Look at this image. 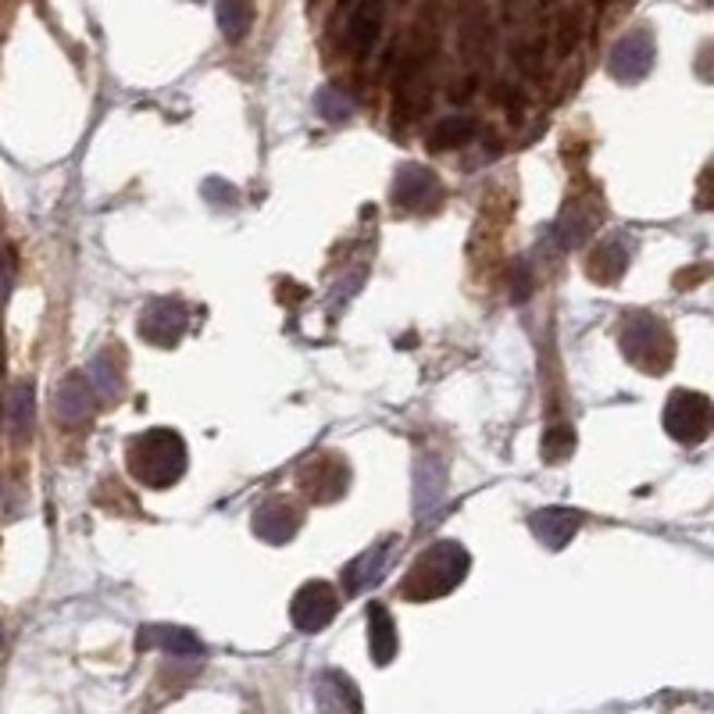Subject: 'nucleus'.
Returning <instances> with one entry per match:
<instances>
[{
	"instance_id": "nucleus-1",
	"label": "nucleus",
	"mask_w": 714,
	"mask_h": 714,
	"mask_svg": "<svg viewBox=\"0 0 714 714\" xmlns=\"http://www.w3.org/2000/svg\"><path fill=\"white\" fill-rule=\"evenodd\" d=\"M186 458L190 453H186L183 436H179L176 428H165V425L140 433L133 444H129V453H125L129 475L150 489L176 486L186 472Z\"/></svg>"
},
{
	"instance_id": "nucleus-2",
	"label": "nucleus",
	"mask_w": 714,
	"mask_h": 714,
	"mask_svg": "<svg viewBox=\"0 0 714 714\" xmlns=\"http://www.w3.org/2000/svg\"><path fill=\"white\" fill-rule=\"evenodd\" d=\"M469 568H472V557L458 540H439L436 547H428L419 561H414L404 590L411 601H436V596H447L453 586H461Z\"/></svg>"
},
{
	"instance_id": "nucleus-3",
	"label": "nucleus",
	"mask_w": 714,
	"mask_h": 714,
	"mask_svg": "<svg viewBox=\"0 0 714 714\" xmlns=\"http://www.w3.org/2000/svg\"><path fill=\"white\" fill-rule=\"evenodd\" d=\"M621 350H626V358L632 365H640L643 372L657 375L661 368L671 365V332L661 326L657 318H632L626 332H621Z\"/></svg>"
},
{
	"instance_id": "nucleus-4",
	"label": "nucleus",
	"mask_w": 714,
	"mask_h": 714,
	"mask_svg": "<svg viewBox=\"0 0 714 714\" xmlns=\"http://www.w3.org/2000/svg\"><path fill=\"white\" fill-rule=\"evenodd\" d=\"M665 428L675 444H704L711 433V400L693 389H675L665 408Z\"/></svg>"
},
{
	"instance_id": "nucleus-5",
	"label": "nucleus",
	"mask_w": 714,
	"mask_h": 714,
	"mask_svg": "<svg viewBox=\"0 0 714 714\" xmlns=\"http://www.w3.org/2000/svg\"><path fill=\"white\" fill-rule=\"evenodd\" d=\"M186 326H190V311L183 301H172V297L150 301L140 311V322H136L140 336L154 347H176L179 340H183Z\"/></svg>"
},
{
	"instance_id": "nucleus-6",
	"label": "nucleus",
	"mask_w": 714,
	"mask_h": 714,
	"mask_svg": "<svg viewBox=\"0 0 714 714\" xmlns=\"http://www.w3.org/2000/svg\"><path fill=\"white\" fill-rule=\"evenodd\" d=\"M336 612H340V593L329 582H304L290 604V618L301 632H322L336 618Z\"/></svg>"
},
{
	"instance_id": "nucleus-7",
	"label": "nucleus",
	"mask_w": 714,
	"mask_h": 714,
	"mask_svg": "<svg viewBox=\"0 0 714 714\" xmlns=\"http://www.w3.org/2000/svg\"><path fill=\"white\" fill-rule=\"evenodd\" d=\"M251 525L257 532V540L271 543V547H282V543H290L297 532H301V511H297L293 504L271 497L265 504H257Z\"/></svg>"
},
{
	"instance_id": "nucleus-8",
	"label": "nucleus",
	"mask_w": 714,
	"mask_h": 714,
	"mask_svg": "<svg viewBox=\"0 0 714 714\" xmlns=\"http://www.w3.org/2000/svg\"><path fill=\"white\" fill-rule=\"evenodd\" d=\"M439 193H444L439 179L422 165H404L394 179V204L404 211H422V207L439 201Z\"/></svg>"
},
{
	"instance_id": "nucleus-9",
	"label": "nucleus",
	"mask_w": 714,
	"mask_h": 714,
	"mask_svg": "<svg viewBox=\"0 0 714 714\" xmlns=\"http://www.w3.org/2000/svg\"><path fill=\"white\" fill-rule=\"evenodd\" d=\"M654 64V40L651 33H632L629 40H621L612 55V75L621 83H636L651 72Z\"/></svg>"
},
{
	"instance_id": "nucleus-10",
	"label": "nucleus",
	"mask_w": 714,
	"mask_h": 714,
	"mask_svg": "<svg viewBox=\"0 0 714 714\" xmlns=\"http://www.w3.org/2000/svg\"><path fill=\"white\" fill-rule=\"evenodd\" d=\"M579 525H582V515L571 511V508H543L529 518L532 536H536L540 543H547L550 550H561L565 543H571Z\"/></svg>"
},
{
	"instance_id": "nucleus-11",
	"label": "nucleus",
	"mask_w": 714,
	"mask_h": 714,
	"mask_svg": "<svg viewBox=\"0 0 714 714\" xmlns=\"http://www.w3.org/2000/svg\"><path fill=\"white\" fill-rule=\"evenodd\" d=\"M447 486V464L436 458V453H422L419 469H414V508L425 511L444 497Z\"/></svg>"
},
{
	"instance_id": "nucleus-12",
	"label": "nucleus",
	"mask_w": 714,
	"mask_h": 714,
	"mask_svg": "<svg viewBox=\"0 0 714 714\" xmlns=\"http://www.w3.org/2000/svg\"><path fill=\"white\" fill-rule=\"evenodd\" d=\"M318 707L326 711H361V693L350 675L343 671H322L318 675Z\"/></svg>"
},
{
	"instance_id": "nucleus-13",
	"label": "nucleus",
	"mask_w": 714,
	"mask_h": 714,
	"mask_svg": "<svg viewBox=\"0 0 714 714\" xmlns=\"http://www.w3.org/2000/svg\"><path fill=\"white\" fill-rule=\"evenodd\" d=\"M397 626H394V615L386 612L383 604H372L368 607V646H372V657L375 665H389L397 657Z\"/></svg>"
},
{
	"instance_id": "nucleus-14",
	"label": "nucleus",
	"mask_w": 714,
	"mask_h": 714,
	"mask_svg": "<svg viewBox=\"0 0 714 714\" xmlns=\"http://www.w3.org/2000/svg\"><path fill=\"white\" fill-rule=\"evenodd\" d=\"M94 397H97V389L89 386L86 372L83 375H69V379H64L61 389H58V414H61V422H83L86 414L94 411V404H89Z\"/></svg>"
},
{
	"instance_id": "nucleus-15",
	"label": "nucleus",
	"mask_w": 714,
	"mask_h": 714,
	"mask_svg": "<svg viewBox=\"0 0 714 714\" xmlns=\"http://www.w3.org/2000/svg\"><path fill=\"white\" fill-rule=\"evenodd\" d=\"M140 646H165L172 657H201L204 643L186 629H172V626H150L140 632Z\"/></svg>"
},
{
	"instance_id": "nucleus-16",
	"label": "nucleus",
	"mask_w": 714,
	"mask_h": 714,
	"mask_svg": "<svg viewBox=\"0 0 714 714\" xmlns=\"http://www.w3.org/2000/svg\"><path fill=\"white\" fill-rule=\"evenodd\" d=\"M479 133V122L472 114H447V119H439L433 129H428V147L433 150H453V147H464V143H472Z\"/></svg>"
},
{
	"instance_id": "nucleus-17",
	"label": "nucleus",
	"mask_w": 714,
	"mask_h": 714,
	"mask_svg": "<svg viewBox=\"0 0 714 714\" xmlns=\"http://www.w3.org/2000/svg\"><path fill=\"white\" fill-rule=\"evenodd\" d=\"M4 411H8L11 439H15V444L29 439V433H33V386L29 383H19L15 389H11Z\"/></svg>"
},
{
	"instance_id": "nucleus-18",
	"label": "nucleus",
	"mask_w": 714,
	"mask_h": 714,
	"mask_svg": "<svg viewBox=\"0 0 714 714\" xmlns=\"http://www.w3.org/2000/svg\"><path fill=\"white\" fill-rule=\"evenodd\" d=\"M218 25H222L226 40H243L254 25V0H218Z\"/></svg>"
},
{
	"instance_id": "nucleus-19",
	"label": "nucleus",
	"mask_w": 714,
	"mask_h": 714,
	"mask_svg": "<svg viewBox=\"0 0 714 714\" xmlns=\"http://www.w3.org/2000/svg\"><path fill=\"white\" fill-rule=\"evenodd\" d=\"M386 550H389L386 540L375 543L372 550H365L354 565L347 568V590H350V593H358L361 586H368V582L379 579V568H383V561H386Z\"/></svg>"
},
{
	"instance_id": "nucleus-20",
	"label": "nucleus",
	"mask_w": 714,
	"mask_h": 714,
	"mask_svg": "<svg viewBox=\"0 0 714 714\" xmlns=\"http://www.w3.org/2000/svg\"><path fill=\"white\" fill-rule=\"evenodd\" d=\"M329 469H332V479H336V489H329V493H332V500H336V497H340V493L347 489V486H343V483H347V469H343V464H336V461H329ZM315 479H318V483H326V479H329V475H326V461L315 464ZM304 489L311 493V497L329 500V493H322V486L307 483V475H304Z\"/></svg>"
},
{
	"instance_id": "nucleus-21",
	"label": "nucleus",
	"mask_w": 714,
	"mask_h": 714,
	"mask_svg": "<svg viewBox=\"0 0 714 714\" xmlns=\"http://www.w3.org/2000/svg\"><path fill=\"white\" fill-rule=\"evenodd\" d=\"M571 447H576V433H571L568 425H557L554 433L547 436V444H543V450H547V458H550V461H561Z\"/></svg>"
},
{
	"instance_id": "nucleus-22",
	"label": "nucleus",
	"mask_w": 714,
	"mask_h": 714,
	"mask_svg": "<svg viewBox=\"0 0 714 714\" xmlns=\"http://www.w3.org/2000/svg\"><path fill=\"white\" fill-rule=\"evenodd\" d=\"M8 293H11V262L0 254V307L8 304Z\"/></svg>"
}]
</instances>
